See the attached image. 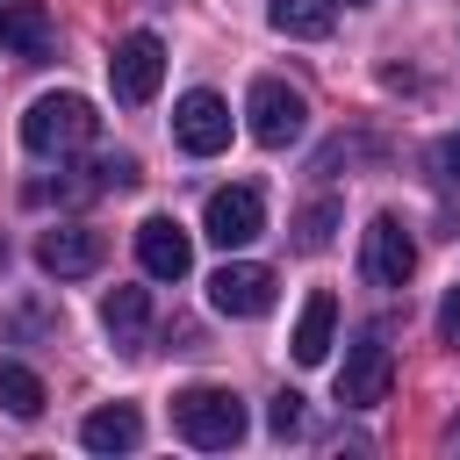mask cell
Returning a JSON list of instances; mask_svg holds the SVG:
<instances>
[{
  "label": "cell",
  "mask_w": 460,
  "mask_h": 460,
  "mask_svg": "<svg viewBox=\"0 0 460 460\" xmlns=\"http://www.w3.org/2000/svg\"><path fill=\"white\" fill-rule=\"evenodd\" d=\"M359 273H367L374 288H410L417 244H410V230H402L395 216H374V223H367V237H359Z\"/></svg>",
  "instance_id": "ba28073f"
},
{
  "label": "cell",
  "mask_w": 460,
  "mask_h": 460,
  "mask_svg": "<svg viewBox=\"0 0 460 460\" xmlns=\"http://www.w3.org/2000/svg\"><path fill=\"white\" fill-rule=\"evenodd\" d=\"M273 266H259V259H223L216 273H208V302L223 309V316H266L273 309Z\"/></svg>",
  "instance_id": "9c48e42d"
},
{
  "label": "cell",
  "mask_w": 460,
  "mask_h": 460,
  "mask_svg": "<svg viewBox=\"0 0 460 460\" xmlns=\"http://www.w3.org/2000/svg\"><path fill=\"white\" fill-rule=\"evenodd\" d=\"M137 266H144L151 280H187L194 237H187L172 216H144V223H137Z\"/></svg>",
  "instance_id": "8fae6325"
},
{
  "label": "cell",
  "mask_w": 460,
  "mask_h": 460,
  "mask_svg": "<svg viewBox=\"0 0 460 460\" xmlns=\"http://www.w3.org/2000/svg\"><path fill=\"white\" fill-rule=\"evenodd\" d=\"M266 22H273L280 36H331L338 0H273V7H266Z\"/></svg>",
  "instance_id": "e0dca14e"
},
{
  "label": "cell",
  "mask_w": 460,
  "mask_h": 460,
  "mask_svg": "<svg viewBox=\"0 0 460 460\" xmlns=\"http://www.w3.org/2000/svg\"><path fill=\"white\" fill-rule=\"evenodd\" d=\"M172 431L187 446H201V453H230L244 438V402L230 388H216V381H194V388L172 395Z\"/></svg>",
  "instance_id": "7a4b0ae2"
},
{
  "label": "cell",
  "mask_w": 460,
  "mask_h": 460,
  "mask_svg": "<svg viewBox=\"0 0 460 460\" xmlns=\"http://www.w3.org/2000/svg\"><path fill=\"white\" fill-rule=\"evenodd\" d=\"M0 50L43 58V50H50V14H43L36 0H0Z\"/></svg>",
  "instance_id": "9a60e30c"
},
{
  "label": "cell",
  "mask_w": 460,
  "mask_h": 460,
  "mask_svg": "<svg viewBox=\"0 0 460 460\" xmlns=\"http://www.w3.org/2000/svg\"><path fill=\"white\" fill-rule=\"evenodd\" d=\"M79 446H86V453H137V446H144V417H137L129 402H108V410H93V417L79 424Z\"/></svg>",
  "instance_id": "5bb4252c"
},
{
  "label": "cell",
  "mask_w": 460,
  "mask_h": 460,
  "mask_svg": "<svg viewBox=\"0 0 460 460\" xmlns=\"http://www.w3.org/2000/svg\"><path fill=\"white\" fill-rule=\"evenodd\" d=\"M388 388H395V352H388L381 331H359L345 345V367H338V402L345 410H374V402H388Z\"/></svg>",
  "instance_id": "3957f363"
},
{
  "label": "cell",
  "mask_w": 460,
  "mask_h": 460,
  "mask_svg": "<svg viewBox=\"0 0 460 460\" xmlns=\"http://www.w3.org/2000/svg\"><path fill=\"white\" fill-rule=\"evenodd\" d=\"M266 424H273V438H302V395H295V388H280V395H273V410H266Z\"/></svg>",
  "instance_id": "d6986e66"
},
{
  "label": "cell",
  "mask_w": 460,
  "mask_h": 460,
  "mask_svg": "<svg viewBox=\"0 0 460 460\" xmlns=\"http://www.w3.org/2000/svg\"><path fill=\"white\" fill-rule=\"evenodd\" d=\"M101 259H108V237L86 230V223H50V230L36 237V266H43L50 280H79V273H93Z\"/></svg>",
  "instance_id": "30bf717a"
},
{
  "label": "cell",
  "mask_w": 460,
  "mask_h": 460,
  "mask_svg": "<svg viewBox=\"0 0 460 460\" xmlns=\"http://www.w3.org/2000/svg\"><path fill=\"white\" fill-rule=\"evenodd\" d=\"M266 230V201H259V187H216L208 194V208H201V237L208 244H223V252H244L252 237Z\"/></svg>",
  "instance_id": "8992f818"
},
{
  "label": "cell",
  "mask_w": 460,
  "mask_h": 460,
  "mask_svg": "<svg viewBox=\"0 0 460 460\" xmlns=\"http://www.w3.org/2000/svg\"><path fill=\"white\" fill-rule=\"evenodd\" d=\"M438 338L460 345V288H446V302H438Z\"/></svg>",
  "instance_id": "7402d4cb"
},
{
  "label": "cell",
  "mask_w": 460,
  "mask_h": 460,
  "mask_svg": "<svg viewBox=\"0 0 460 460\" xmlns=\"http://www.w3.org/2000/svg\"><path fill=\"white\" fill-rule=\"evenodd\" d=\"M244 115H252V137H259L266 151H280V144H295V137L309 129V101H302V86H288V79H252Z\"/></svg>",
  "instance_id": "277c9868"
},
{
  "label": "cell",
  "mask_w": 460,
  "mask_h": 460,
  "mask_svg": "<svg viewBox=\"0 0 460 460\" xmlns=\"http://www.w3.org/2000/svg\"><path fill=\"white\" fill-rule=\"evenodd\" d=\"M331 331H338V295H331V288H316V295L302 302V316H295L288 352H295L302 367H323V359H331Z\"/></svg>",
  "instance_id": "4fadbf2b"
},
{
  "label": "cell",
  "mask_w": 460,
  "mask_h": 460,
  "mask_svg": "<svg viewBox=\"0 0 460 460\" xmlns=\"http://www.w3.org/2000/svg\"><path fill=\"white\" fill-rule=\"evenodd\" d=\"M93 180H101V187H137V158H122V151H115V158H101V165H93Z\"/></svg>",
  "instance_id": "44dd1931"
},
{
  "label": "cell",
  "mask_w": 460,
  "mask_h": 460,
  "mask_svg": "<svg viewBox=\"0 0 460 460\" xmlns=\"http://www.w3.org/2000/svg\"><path fill=\"white\" fill-rule=\"evenodd\" d=\"M93 137H101V115H93L86 93H43V101H29V115H22V144H29L36 158H72V151H86Z\"/></svg>",
  "instance_id": "6da1fadb"
},
{
  "label": "cell",
  "mask_w": 460,
  "mask_h": 460,
  "mask_svg": "<svg viewBox=\"0 0 460 460\" xmlns=\"http://www.w3.org/2000/svg\"><path fill=\"white\" fill-rule=\"evenodd\" d=\"M431 172H438V180H460V129H446V137L431 144Z\"/></svg>",
  "instance_id": "ffe728a7"
},
{
  "label": "cell",
  "mask_w": 460,
  "mask_h": 460,
  "mask_svg": "<svg viewBox=\"0 0 460 460\" xmlns=\"http://www.w3.org/2000/svg\"><path fill=\"white\" fill-rule=\"evenodd\" d=\"M172 137H180L187 158H216V151H230V101L208 93V86L180 93V108H172Z\"/></svg>",
  "instance_id": "52a82bcc"
},
{
  "label": "cell",
  "mask_w": 460,
  "mask_h": 460,
  "mask_svg": "<svg viewBox=\"0 0 460 460\" xmlns=\"http://www.w3.org/2000/svg\"><path fill=\"white\" fill-rule=\"evenodd\" d=\"M345 7H352V0H345Z\"/></svg>",
  "instance_id": "603a6c76"
},
{
  "label": "cell",
  "mask_w": 460,
  "mask_h": 460,
  "mask_svg": "<svg viewBox=\"0 0 460 460\" xmlns=\"http://www.w3.org/2000/svg\"><path fill=\"white\" fill-rule=\"evenodd\" d=\"M158 79H165V43H158L151 29L122 36L115 58H108V86H115V101H122V108H144V101L158 93Z\"/></svg>",
  "instance_id": "5b68a950"
},
{
  "label": "cell",
  "mask_w": 460,
  "mask_h": 460,
  "mask_svg": "<svg viewBox=\"0 0 460 460\" xmlns=\"http://www.w3.org/2000/svg\"><path fill=\"white\" fill-rule=\"evenodd\" d=\"M331 230H338V201H309V208L295 216V244H302V252H323Z\"/></svg>",
  "instance_id": "ac0fdd59"
},
{
  "label": "cell",
  "mask_w": 460,
  "mask_h": 460,
  "mask_svg": "<svg viewBox=\"0 0 460 460\" xmlns=\"http://www.w3.org/2000/svg\"><path fill=\"white\" fill-rule=\"evenodd\" d=\"M43 402H50V395H43V381H36L22 359H0V410H7V417H22V424H36V417H43Z\"/></svg>",
  "instance_id": "2e32d148"
},
{
  "label": "cell",
  "mask_w": 460,
  "mask_h": 460,
  "mask_svg": "<svg viewBox=\"0 0 460 460\" xmlns=\"http://www.w3.org/2000/svg\"><path fill=\"white\" fill-rule=\"evenodd\" d=\"M101 323H108L115 352H144V338H151V295L144 288H108L101 295Z\"/></svg>",
  "instance_id": "7c38bea8"
}]
</instances>
